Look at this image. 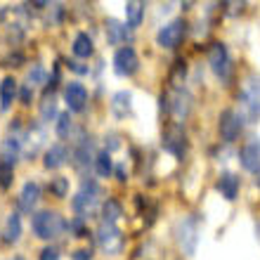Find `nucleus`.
Wrapping results in <instances>:
<instances>
[{"label": "nucleus", "instance_id": "obj_1", "mask_svg": "<svg viewBox=\"0 0 260 260\" xmlns=\"http://www.w3.org/2000/svg\"><path fill=\"white\" fill-rule=\"evenodd\" d=\"M31 227H34V232L38 239H57L59 234L64 232V227H67V222H64V218L59 215V213L55 211H41L36 213L34 220H31Z\"/></svg>", "mask_w": 260, "mask_h": 260}, {"label": "nucleus", "instance_id": "obj_2", "mask_svg": "<svg viewBox=\"0 0 260 260\" xmlns=\"http://www.w3.org/2000/svg\"><path fill=\"white\" fill-rule=\"evenodd\" d=\"M175 239L185 255H194L199 246V220L194 215H185L175 222Z\"/></svg>", "mask_w": 260, "mask_h": 260}, {"label": "nucleus", "instance_id": "obj_3", "mask_svg": "<svg viewBox=\"0 0 260 260\" xmlns=\"http://www.w3.org/2000/svg\"><path fill=\"white\" fill-rule=\"evenodd\" d=\"M239 102H241V109H244L246 118L258 121L260 118V76H248L246 81H244Z\"/></svg>", "mask_w": 260, "mask_h": 260}, {"label": "nucleus", "instance_id": "obj_4", "mask_svg": "<svg viewBox=\"0 0 260 260\" xmlns=\"http://www.w3.org/2000/svg\"><path fill=\"white\" fill-rule=\"evenodd\" d=\"M97 246L109 255L121 253V248H123L121 230L116 225H111V222H100V227H97Z\"/></svg>", "mask_w": 260, "mask_h": 260}, {"label": "nucleus", "instance_id": "obj_5", "mask_svg": "<svg viewBox=\"0 0 260 260\" xmlns=\"http://www.w3.org/2000/svg\"><path fill=\"white\" fill-rule=\"evenodd\" d=\"M185 34H187L185 19H173V21H168L166 26L158 28L156 45H158V48H164V50H175L180 43H182Z\"/></svg>", "mask_w": 260, "mask_h": 260}, {"label": "nucleus", "instance_id": "obj_6", "mask_svg": "<svg viewBox=\"0 0 260 260\" xmlns=\"http://www.w3.org/2000/svg\"><path fill=\"white\" fill-rule=\"evenodd\" d=\"M97 201H100V185L92 182V180H88V182H83V187L74 197L71 206H74V211L78 213V218H85V215L97 206Z\"/></svg>", "mask_w": 260, "mask_h": 260}, {"label": "nucleus", "instance_id": "obj_7", "mask_svg": "<svg viewBox=\"0 0 260 260\" xmlns=\"http://www.w3.org/2000/svg\"><path fill=\"white\" fill-rule=\"evenodd\" d=\"M164 102L175 121H185L189 116V111H192V95L182 88H175L168 97H161V104Z\"/></svg>", "mask_w": 260, "mask_h": 260}, {"label": "nucleus", "instance_id": "obj_8", "mask_svg": "<svg viewBox=\"0 0 260 260\" xmlns=\"http://www.w3.org/2000/svg\"><path fill=\"white\" fill-rule=\"evenodd\" d=\"M208 64H211V71L218 78H227L230 76L232 59H230V52H227L225 43H213L211 48H208Z\"/></svg>", "mask_w": 260, "mask_h": 260}, {"label": "nucleus", "instance_id": "obj_9", "mask_svg": "<svg viewBox=\"0 0 260 260\" xmlns=\"http://www.w3.org/2000/svg\"><path fill=\"white\" fill-rule=\"evenodd\" d=\"M140 69V57H137V52L130 45H123V48L116 50V55H114V71H116V76H121V78H128V76H133Z\"/></svg>", "mask_w": 260, "mask_h": 260}, {"label": "nucleus", "instance_id": "obj_10", "mask_svg": "<svg viewBox=\"0 0 260 260\" xmlns=\"http://www.w3.org/2000/svg\"><path fill=\"white\" fill-rule=\"evenodd\" d=\"M241 128H244V118H241V114H237L234 109H225L222 114H220L218 130H220V137H222L225 142H234V140L239 137Z\"/></svg>", "mask_w": 260, "mask_h": 260}, {"label": "nucleus", "instance_id": "obj_11", "mask_svg": "<svg viewBox=\"0 0 260 260\" xmlns=\"http://www.w3.org/2000/svg\"><path fill=\"white\" fill-rule=\"evenodd\" d=\"M239 164L248 173H260V137H251L239 149Z\"/></svg>", "mask_w": 260, "mask_h": 260}, {"label": "nucleus", "instance_id": "obj_12", "mask_svg": "<svg viewBox=\"0 0 260 260\" xmlns=\"http://www.w3.org/2000/svg\"><path fill=\"white\" fill-rule=\"evenodd\" d=\"M164 149L171 151L173 156H178V158L185 156V151H187V135H185V130L180 128V125H171V128L166 130Z\"/></svg>", "mask_w": 260, "mask_h": 260}, {"label": "nucleus", "instance_id": "obj_13", "mask_svg": "<svg viewBox=\"0 0 260 260\" xmlns=\"http://www.w3.org/2000/svg\"><path fill=\"white\" fill-rule=\"evenodd\" d=\"M64 102H67V107L71 111H83L85 104H88V90H85V85L78 81L67 83V88H64Z\"/></svg>", "mask_w": 260, "mask_h": 260}, {"label": "nucleus", "instance_id": "obj_14", "mask_svg": "<svg viewBox=\"0 0 260 260\" xmlns=\"http://www.w3.org/2000/svg\"><path fill=\"white\" fill-rule=\"evenodd\" d=\"M104 31H107V41H109L111 45L130 43V38H133V28H130L128 24H123V21L111 19V17L104 21Z\"/></svg>", "mask_w": 260, "mask_h": 260}, {"label": "nucleus", "instance_id": "obj_15", "mask_svg": "<svg viewBox=\"0 0 260 260\" xmlns=\"http://www.w3.org/2000/svg\"><path fill=\"white\" fill-rule=\"evenodd\" d=\"M21 154V140L17 135H10L3 140V147H0V164L5 166H12L17 164V158Z\"/></svg>", "mask_w": 260, "mask_h": 260}, {"label": "nucleus", "instance_id": "obj_16", "mask_svg": "<svg viewBox=\"0 0 260 260\" xmlns=\"http://www.w3.org/2000/svg\"><path fill=\"white\" fill-rule=\"evenodd\" d=\"M95 151H92V140L90 137H83L81 140V144L76 147V151H74V164H76V168L78 171H85L90 164H95Z\"/></svg>", "mask_w": 260, "mask_h": 260}, {"label": "nucleus", "instance_id": "obj_17", "mask_svg": "<svg viewBox=\"0 0 260 260\" xmlns=\"http://www.w3.org/2000/svg\"><path fill=\"white\" fill-rule=\"evenodd\" d=\"M38 199H41V187L36 182H26L21 187V194H19V211L31 213L36 208V204H38Z\"/></svg>", "mask_w": 260, "mask_h": 260}, {"label": "nucleus", "instance_id": "obj_18", "mask_svg": "<svg viewBox=\"0 0 260 260\" xmlns=\"http://www.w3.org/2000/svg\"><path fill=\"white\" fill-rule=\"evenodd\" d=\"M69 158V151L64 144H52L48 151H45V158H43V164H45V168L48 171H57V168H62L64 164H67Z\"/></svg>", "mask_w": 260, "mask_h": 260}, {"label": "nucleus", "instance_id": "obj_19", "mask_svg": "<svg viewBox=\"0 0 260 260\" xmlns=\"http://www.w3.org/2000/svg\"><path fill=\"white\" fill-rule=\"evenodd\" d=\"M239 175H234V173H222L218 180V192L227 199V201H234L237 194H239Z\"/></svg>", "mask_w": 260, "mask_h": 260}, {"label": "nucleus", "instance_id": "obj_20", "mask_svg": "<svg viewBox=\"0 0 260 260\" xmlns=\"http://www.w3.org/2000/svg\"><path fill=\"white\" fill-rule=\"evenodd\" d=\"M111 111H114L116 118L130 116V111H133V95H130L128 90H121V92H116V95L111 97Z\"/></svg>", "mask_w": 260, "mask_h": 260}, {"label": "nucleus", "instance_id": "obj_21", "mask_svg": "<svg viewBox=\"0 0 260 260\" xmlns=\"http://www.w3.org/2000/svg\"><path fill=\"white\" fill-rule=\"evenodd\" d=\"M14 97H17V81H14L12 76H5L3 83H0V109L3 111L10 109V104L14 102Z\"/></svg>", "mask_w": 260, "mask_h": 260}, {"label": "nucleus", "instance_id": "obj_22", "mask_svg": "<svg viewBox=\"0 0 260 260\" xmlns=\"http://www.w3.org/2000/svg\"><path fill=\"white\" fill-rule=\"evenodd\" d=\"M144 19V3H137V0H130L125 5V24L130 28H137Z\"/></svg>", "mask_w": 260, "mask_h": 260}, {"label": "nucleus", "instance_id": "obj_23", "mask_svg": "<svg viewBox=\"0 0 260 260\" xmlns=\"http://www.w3.org/2000/svg\"><path fill=\"white\" fill-rule=\"evenodd\" d=\"M5 241L7 244H17L21 237V218L19 213H10L7 215V222H5Z\"/></svg>", "mask_w": 260, "mask_h": 260}, {"label": "nucleus", "instance_id": "obj_24", "mask_svg": "<svg viewBox=\"0 0 260 260\" xmlns=\"http://www.w3.org/2000/svg\"><path fill=\"white\" fill-rule=\"evenodd\" d=\"M95 52V45H92V38L88 34H78L74 38V55L81 57V59H88Z\"/></svg>", "mask_w": 260, "mask_h": 260}, {"label": "nucleus", "instance_id": "obj_25", "mask_svg": "<svg viewBox=\"0 0 260 260\" xmlns=\"http://www.w3.org/2000/svg\"><path fill=\"white\" fill-rule=\"evenodd\" d=\"M123 215V206L118 204L116 199H107L102 206V222H111V225H116L118 220Z\"/></svg>", "mask_w": 260, "mask_h": 260}, {"label": "nucleus", "instance_id": "obj_26", "mask_svg": "<svg viewBox=\"0 0 260 260\" xmlns=\"http://www.w3.org/2000/svg\"><path fill=\"white\" fill-rule=\"evenodd\" d=\"M111 171H114V166H111V154L107 149L97 151V156H95V173L100 175V178H109Z\"/></svg>", "mask_w": 260, "mask_h": 260}, {"label": "nucleus", "instance_id": "obj_27", "mask_svg": "<svg viewBox=\"0 0 260 260\" xmlns=\"http://www.w3.org/2000/svg\"><path fill=\"white\" fill-rule=\"evenodd\" d=\"M55 116H57V100H55V95H45V100H43V104H41V118L48 123V121H52Z\"/></svg>", "mask_w": 260, "mask_h": 260}, {"label": "nucleus", "instance_id": "obj_28", "mask_svg": "<svg viewBox=\"0 0 260 260\" xmlns=\"http://www.w3.org/2000/svg\"><path fill=\"white\" fill-rule=\"evenodd\" d=\"M71 128H74V121H71V116H69V111L59 114V116H57V135L62 137V140H67L69 133H71Z\"/></svg>", "mask_w": 260, "mask_h": 260}, {"label": "nucleus", "instance_id": "obj_29", "mask_svg": "<svg viewBox=\"0 0 260 260\" xmlns=\"http://www.w3.org/2000/svg\"><path fill=\"white\" fill-rule=\"evenodd\" d=\"M45 78H48V74H45V69L41 67V64H36L31 71H28L26 76V83L34 88V85H41V83H45Z\"/></svg>", "mask_w": 260, "mask_h": 260}, {"label": "nucleus", "instance_id": "obj_30", "mask_svg": "<svg viewBox=\"0 0 260 260\" xmlns=\"http://www.w3.org/2000/svg\"><path fill=\"white\" fill-rule=\"evenodd\" d=\"M50 192L55 194V197H67L69 194V180L67 178H55L52 182H50Z\"/></svg>", "mask_w": 260, "mask_h": 260}, {"label": "nucleus", "instance_id": "obj_31", "mask_svg": "<svg viewBox=\"0 0 260 260\" xmlns=\"http://www.w3.org/2000/svg\"><path fill=\"white\" fill-rule=\"evenodd\" d=\"M12 180H14V168L0 164V189H7V187L12 185Z\"/></svg>", "mask_w": 260, "mask_h": 260}, {"label": "nucleus", "instance_id": "obj_32", "mask_svg": "<svg viewBox=\"0 0 260 260\" xmlns=\"http://www.w3.org/2000/svg\"><path fill=\"white\" fill-rule=\"evenodd\" d=\"M69 230H74L76 232V237H85V227H83V218H76V220H71L69 222Z\"/></svg>", "mask_w": 260, "mask_h": 260}, {"label": "nucleus", "instance_id": "obj_33", "mask_svg": "<svg viewBox=\"0 0 260 260\" xmlns=\"http://www.w3.org/2000/svg\"><path fill=\"white\" fill-rule=\"evenodd\" d=\"M19 97H21V104H28V102H31V97H34V88H31V85L26 83V85L21 88Z\"/></svg>", "mask_w": 260, "mask_h": 260}, {"label": "nucleus", "instance_id": "obj_34", "mask_svg": "<svg viewBox=\"0 0 260 260\" xmlns=\"http://www.w3.org/2000/svg\"><path fill=\"white\" fill-rule=\"evenodd\" d=\"M41 260H59V251L57 248H43Z\"/></svg>", "mask_w": 260, "mask_h": 260}, {"label": "nucleus", "instance_id": "obj_35", "mask_svg": "<svg viewBox=\"0 0 260 260\" xmlns=\"http://www.w3.org/2000/svg\"><path fill=\"white\" fill-rule=\"evenodd\" d=\"M67 64H69V69H74L76 74H88V67H81V64L74 62V59H69Z\"/></svg>", "mask_w": 260, "mask_h": 260}, {"label": "nucleus", "instance_id": "obj_36", "mask_svg": "<svg viewBox=\"0 0 260 260\" xmlns=\"http://www.w3.org/2000/svg\"><path fill=\"white\" fill-rule=\"evenodd\" d=\"M74 260H90V251H88V248H81V251H76V253H74Z\"/></svg>", "mask_w": 260, "mask_h": 260}, {"label": "nucleus", "instance_id": "obj_37", "mask_svg": "<svg viewBox=\"0 0 260 260\" xmlns=\"http://www.w3.org/2000/svg\"><path fill=\"white\" fill-rule=\"evenodd\" d=\"M116 175H118V180H121V182H125V180H128V173H125L123 166H118V168H116Z\"/></svg>", "mask_w": 260, "mask_h": 260}, {"label": "nucleus", "instance_id": "obj_38", "mask_svg": "<svg viewBox=\"0 0 260 260\" xmlns=\"http://www.w3.org/2000/svg\"><path fill=\"white\" fill-rule=\"evenodd\" d=\"M260 232V222H258V225H255V234H258Z\"/></svg>", "mask_w": 260, "mask_h": 260}, {"label": "nucleus", "instance_id": "obj_39", "mask_svg": "<svg viewBox=\"0 0 260 260\" xmlns=\"http://www.w3.org/2000/svg\"><path fill=\"white\" fill-rule=\"evenodd\" d=\"M255 182H258V187H260V173H258V178H255Z\"/></svg>", "mask_w": 260, "mask_h": 260}, {"label": "nucleus", "instance_id": "obj_40", "mask_svg": "<svg viewBox=\"0 0 260 260\" xmlns=\"http://www.w3.org/2000/svg\"><path fill=\"white\" fill-rule=\"evenodd\" d=\"M14 260H21V258H14Z\"/></svg>", "mask_w": 260, "mask_h": 260}]
</instances>
